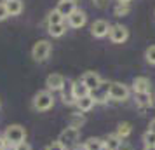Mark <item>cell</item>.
<instances>
[{"instance_id":"obj_1","label":"cell","mask_w":155,"mask_h":150,"mask_svg":"<svg viewBox=\"0 0 155 150\" xmlns=\"http://www.w3.org/2000/svg\"><path fill=\"white\" fill-rule=\"evenodd\" d=\"M31 105L35 108L37 112H47L51 108L54 107V96L51 91H38V93L33 96V101H31Z\"/></svg>"},{"instance_id":"obj_2","label":"cell","mask_w":155,"mask_h":150,"mask_svg":"<svg viewBox=\"0 0 155 150\" xmlns=\"http://www.w3.org/2000/svg\"><path fill=\"white\" fill-rule=\"evenodd\" d=\"M4 138L7 140L9 145H19L21 142H26V129L19 124H12L5 129Z\"/></svg>"},{"instance_id":"obj_3","label":"cell","mask_w":155,"mask_h":150,"mask_svg":"<svg viewBox=\"0 0 155 150\" xmlns=\"http://www.w3.org/2000/svg\"><path fill=\"white\" fill-rule=\"evenodd\" d=\"M78 138H80V129L77 128H68L61 131V135L58 138V142H61L64 148H71V147H77L78 145Z\"/></svg>"},{"instance_id":"obj_4","label":"cell","mask_w":155,"mask_h":150,"mask_svg":"<svg viewBox=\"0 0 155 150\" xmlns=\"http://www.w3.org/2000/svg\"><path fill=\"white\" fill-rule=\"evenodd\" d=\"M51 52H52L51 42H47V40H38L33 45V49H31V58L35 59L37 63H44L51 56Z\"/></svg>"},{"instance_id":"obj_5","label":"cell","mask_w":155,"mask_h":150,"mask_svg":"<svg viewBox=\"0 0 155 150\" xmlns=\"http://www.w3.org/2000/svg\"><path fill=\"white\" fill-rule=\"evenodd\" d=\"M129 87L122 82H112L110 84V100H115V101H126L129 98Z\"/></svg>"},{"instance_id":"obj_6","label":"cell","mask_w":155,"mask_h":150,"mask_svg":"<svg viewBox=\"0 0 155 150\" xmlns=\"http://www.w3.org/2000/svg\"><path fill=\"white\" fill-rule=\"evenodd\" d=\"M108 37H110V40L113 44H124L129 38V30L126 26H122V25H112Z\"/></svg>"},{"instance_id":"obj_7","label":"cell","mask_w":155,"mask_h":150,"mask_svg":"<svg viewBox=\"0 0 155 150\" xmlns=\"http://www.w3.org/2000/svg\"><path fill=\"white\" fill-rule=\"evenodd\" d=\"M110 28H112V25L106 21V19H96L91 25V33L96 38H103V37H106L110 33Z\"/></svg>"},{"instance_id":"obj_8","label":"cell","mask_w":155,"mask_h":150,"mask_svg":"<svg viewBox=\"0 0 155 150\" xmlns=\"http://www.w3.org/2000/svg\"><path fill=\"white\" fill-rule=\"evenodd\" d=\"M66 84V79H64L61 73H51L49 77L45 79V87H47V91L51 93H54V91H61Z\"/></svg>"},{"instance_id":"obj_9","label":"cell","mask_w":155,"mask_h":150,"mask_svg":"<svg viewBox=\"0 0 155 150\" xmlns=\"http://www.w3.org/2000/svg\"><path fill=\"white\" fill-rule=\"evenodd\" d=\"M91 96L94 98L96 103H106V100L110 98V84L101 82V86L96 87L94 91H91Z\"/></svg>"},{"instance_id":"obj_10","label":"cell","mask_w":155,"mask_h":150,"mask_svg":"<svg viewBox=\"0 0 155 150\" xmlns=\"http://www.w3.org/2000/svg\"><path fill=\"white\" fill-rule=\"evenodd\" d=\"M133 91L134 94H143V93H150L152 91V82L147 77H136L133 80Z\"/></svg>"},{"instance_id":"obj_11","label":"cell","mask_w":155,"mask_h":150,"mask_svg":"<svg viewBox=\"0 0 155 150\" xmlns=\"http://www.w3.org/2000/svg\"><path fill=\"white\" fill-rule=\"evenodd\" d=\"M80 80H82L85 86L91 89V91H94L96 87H99V86H101V82H103L101 77H99V73H96V72H85Z\"/></svg>"},{"instance_id":"obj_12","label":"cell","mask_w":155,"mask_h":150,"mask_svg":"<svg viewBox=\"0 0 155 150\" xmlns=\"http://www.w3.org/2000/svg\"><path fill=\"white\" fill-rule=\"evenodd\" d=\"M66 19H68V25H70L71 28H82L85 23H87V16H85L84 11L77 9V11H75L71 16H68Z\"/></svg>"},{"instance_id":"obj_13","label":"cell","mask_w":155,"mask_h":150,"mask_svg":"<svg viewBox=\"0 0 155 150\" xmlns=\"http://www.w3.org/2000/svg\"><path fill=\"white\" fill-rule=\"evenodd\" d=\"M71 87H73L75 103H77V100H80V98H85V96H89V94H91V89L85 86L82 80H73V82H71Z\"/></svg>"},{"instance_id":"obj_14","label":"cell","mask_w":155,"mask_h":150,"mask_svg":"<svg viewBox=\"0 0 155 150\" xmlns=\"http://www.w3.org/2000/svg\"><path fill=\"white\" fill-rule=\"evenodd\" d=\"M56 11L63 16V18H68V16H71L77 11V5H75V2H64V0H61V2L58 4Z\"/></svg>"},{"instance_id":"obj_15","label":"cell","mask_w":155,"mask_h":150,"mask_svg":"<svg viewBox=\"0 0 155 150\" xmlns=\"http://www.w3.org/2000/svg\"><path fill=\"white\" fill-rule=\"evenodd\" d=\"M5 5H7L9 16H19L23 12V9H25L23 0H9V2H5Z\"/></svg>"},{"instance_id":"obj_16","label":"cell","mask_w":155,"mask_h":150,"mask_svg":"<svg viewBox=\"0 0 155 150\" xmlns=\"http://www.w3.org/2000/svg\"><path fill=\"white\" fill-rule=\"evenodd\" d=\"M77 108L84 114V112H89V110H92V107L96 105V101H94V98H92L91 94L89 96H85V98H80V100H77Z\"/></svg>"},{"instance_id":"obj_17","label":"cell","mask_w":155,"mask_h":150,"mask_svg":"<svg viewBox=\"0 0 155 150\" xmlns=\"http://www.w3.org/2000/svg\"><path fill=\"white\" fill-rule=\"evenodd\" d=\"M61 98H63L64 105H73V103H75V96H73L71 82H66V84H64V87L61 89Z\"/></svg>"},{"instance_id":"obj_18","label":"cell","mask_w":155,"mask_h":150,"mask_svg":"<svg viewBox=\"0 0 155 150\" xmlns=\"http://www.w3.org/2000/svg\"><path fill=\"white\" fill-rule=\"evenodd\" d=\"M153 103V98H152V93H143V94H136V105L140 108H148L152 107Z\"/></svg>"},{"instance_id":"obj_19","label":"cell","mask_w":155,"mask_h":150,"mask_svg":"<svg viewBox=\"0 0 155 150\" xmlns=\"http://www.w3.org/2000/svg\"><path fill=\"white\" fill-rule=\"evenodd\" d=\"M120 145H122V140L117 135H108L105 138V147L108 150H119Z\"/></svg>"},{"instance_id":"obj_20","label":"cell","mask_w":155,"mask_h":150,"mask_svg":"<svg viewBox=\"0 0 155 150\" xmlns=\"http://www.w3.org/2000/svg\"><path fill=\"white\" fill-rule=\"evenodd\" d=\"M47 32H49L51 37L58 38V37H63L66 33V26H64V23H61V25H51V26H47Z\"/></svg>"},{"instance_id":"obj_21","label":"cell","mask_w":155,"mask_h":150,"mask_svg":"<svg viewBox=\"0 0 155 150\" xmlns=\"http://www.w3.org/2000/svg\"><path fill=\"white\" fill-rule=\"evenodd\" d=\"M131 133H133V128H131V124H129V122H120L115 135L119 136L120 140H126V138L131 135Z\"/></svg>"},{"instance_id":"obj_22","label":"cell","mask_w":155,"mask_h":150,"mask_svg":"<svg viewBox=\"0 0 155 150\" xmlns=\"http://www.w3.org/2000/svg\"><path fill=\"white\" fill-rule=\"evenodd\" d=\"M84 145L87 147V150H103L105 148V140H101V138H89Z\"/></svg>"},{"instance_id":"obj_23","label":"cell","mask_w":155,"mask_h":150,"mask_svg":"<svg viewBox=\"0 0 155 150\" xmlns=\"http://www.w3.org/2000/svg\"><path fill=\"white\" fill-rule=\"evenodd\" d=\"M84 124H85V117H84V114H80V112H78V114H73L70 117V124H68V126H70V128L80 129Z\"/></svg>"},{"instance_id":"obj_24","label":"cell","mask_w":155,"mask_h":150,"mask_svg":"<svg viewBox=\"0 0 155 150\" xmlns=\"http://www.w3.org/2000/svg\"><path fill=\"white\" fill-rule=\"evenodd\" d=\"M63 19H64V18L58 12L56 9H54V11H51L49 16H47V26H51V25H61Z\"/></svg>"},{"instance_id":"obj_25","label":"cell","mask_w":155,"mask_h":150,"mask_svg":"<svg viewBox=\"0 0 155 150\" xmlns=\"http://www.w3.org/2000/svg\"><path fill=\"white\" fill-rule=\"evenodd\" d=\"M145 58L150 65H155V45H150L147 51H145Z\"/></svg>"},{"instance_id":"obj_26","label":"cell","mask_w":155,"mask_h":150,"mask_svg":"<svg viewBox=\"0 0 155 150\" xmlns=\"http://www.w3.org/2000/svg\"><path fill=\"white\" fill-rule=\"evenodd\" d=\"M143 142H145V145H155V133L147 131V133L143 135Z\"/></svg>"},{"instance_id":"obj_27","label":"cell","mask_w":155,"mask_h":150,"mask_svg":"<svg viewBox=\"0 0 155 150\" xmlns=\"http://www.w3.org/2000/svg\"><path fill=\"white\" fill-rule=\"evenodd\" d=\"M113 12H115V16H126L127 12H129V7H127L126 4H119Z\"/></svg>"},{"instance_id":"obj_28","label":"cell","mask_w":155,"mask_h":150,"mask_svg":"<svg viewBox=\"0 0 155 150\" xmlns=\"http://www.w3.org/2000/svg\"><path fill=\"white\" fill-rule=\"evenodd\" d=\"M7 18H9L7 5H5V2H0V21H4V19H7Z\"/></svg>"},{"instance_id":"obj_29","label":"cell","mask_w":155,"mask_h":150,"mask_svg":"<svg viewBox=\"0 0 155 150\" xmlns=\"http://www.w3.org/2000/svg\"><path fill=\"white\" fill-rule=\"evenodd\" d=\"M45 150H66L63 147V145H61V142H52V143H49V145H47V147H45Z\"/></svg>"},{"instance_id":"obj_30","label":"cell","mask_w":155,"mask_h":150,"mask_svg":"<svg viewBox=\"0 0 155 150\" xmlns=\"http://www.w3.org/2000/svg\"><path fill=\"white\" fill-rule=\"evenodd\" d=\"M16 148L18 150H31V145L28 142H21L19 145H16Z\"/></svg>"},{"instance_id":"obj_31","label":"cell","mask_w":155,"mask_h":150,"mask_svg":"<svg viewBox=\"0 0 155 150\" xmlns=\"http://www.w3.org/2000/svg\"><path fill=\"white\" fill-rule=\"evenodd\" d=\"M94 2V5H98V7H106V2L108 0H92Z\"/></svg>"},{"instance_id":"obj_32","label":"cell","mask_w":155,"mask_h":150,"mask_svg":"<svg viewBox=\"0 0 155 150\" xmlns=\"http://www.w3.org/2000/svg\"><path fill=\"white\" fill-rule=\"evenodd\" d=\"M9 143H7V140L4 138V136H0V150H4L5 147H7Z\"/></svg>"},{"instance_id":"obj_33","label":"cell","mask_w":155,"mask_h":150,"mask_svg":"<svg viewBox=\"0 0 155 150\" xmlns=\"http://www.w3.org/2000/svg\"><path fill=\"white\" fill-rule=\"evenodd\" d=\"M148 131H152V133H155V119H153V121H150V126H148Z\"/></svg>"},{"instance_id":"obj_34","label":"cell","mask_w":155,"mask_h":150,"mask_svg":"<svg viewBox=\"0 0 155 150\" xmlns=\"http://www.w3.org/2000/svg\"><path fill=\"white\" fill-rule=\"evenodd\" d=\"M119 150H131V147H129L126 142H122V145H120V148H119Z\"/></svg>"},{"instance_id":"obj_35","label":"cell","mask_w":155,"mask_h":150,"mask_svg":"<svg viewBox=\"0 0 155 150\" xmlns=\"http://www.w3.org/2000/svg\"><path fill=\"white\" fill-rule=\"evenodd\" d=\"M73 150H87L85 145H77V147H73Z\"/></svg>"},{"instance_id":"obj_36","label":"cell","mask_w":155,"mask_h":150,"mask_svg":"<svg viewBox=\"0 0 155 150\" xmlns=\"http://www.w3.org/2000/svg\"><path fill=\"white\" fill-rule=\"evenodd\" d=\"M143 150H155V145H145Z\"/></svg>"},{"instance_id":"obj_37","label":"cell","mask_w":155,"mask_h":150,"mask_svg":"<svg viewBox=\"0 0 155 150\" xmlns=\"http://www.w3.org/2000/svg\"><path fill=\"white\" fill-rule=\"evenodd\" d=\"M4 150H18V148H16V145H7Z\"/></svg>"},{"instance_id":"obj_38","label":"cell","mask_w":155,"mask_h":150,"mask_svg":"<svg viewBox=\"0 0 155 150\" xmlns=\"http://www.w3.org/2000/svg\"><path fill=\"white\" fill-rule=\"evenodd\" d=\"M117 2H119V4H126V5H127V4H129L131 0H117Z\"/></svg>"},{"instance_id":"obj_39","label":"cell","mask_w":155,"mask_h":150,"mask_svg":"<svg viewBox=\"0 0 155 150\" xmlns=\"http://www.w3.org/2000/svg\"><path fill=\"white\" fill-rule=\"evenodd\" d=\"M64 2H75V0H64Z\"/></svg>"},{"instance_id":"obj_40","label":"cell","mask_w":155,"mask_h":150,"mask_svg":"<svg viewBox=\"0 0 155 150\" xmlns=\"http://www.w3.org/2000/svg\"><path fill=\"white\" fill-rule=\"evenodd\" d=\"M4 2H9V0H4Z\"/></svg>"}]
</instances>
